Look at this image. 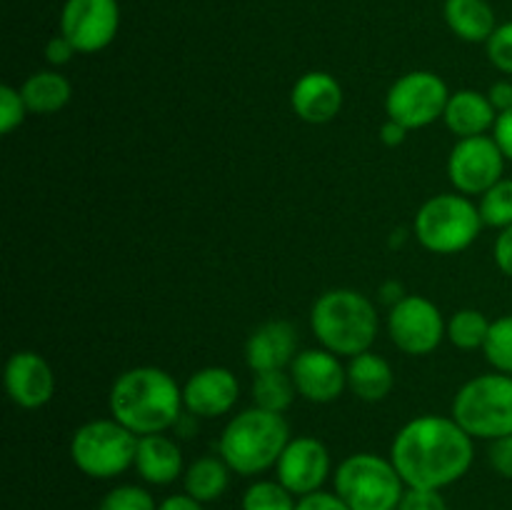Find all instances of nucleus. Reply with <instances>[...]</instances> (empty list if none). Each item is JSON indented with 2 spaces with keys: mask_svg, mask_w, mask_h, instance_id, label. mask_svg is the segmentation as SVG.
Wrapping results in <instances>:
<instances>
[{
  "mask_svg": "<svg viewBox=\"0 0 512 510\" xmlns=\"http://www.w3.org/2000/svg\"><path fill=\"white\" fill-rule=\"evenodd\" d=\"M483 350L485 358L498 373L512 375V315H503V318L490 323V333Z\"/></svg>",
  "mask_w": 512,
  "mask_h": 510,
  "instance_id": "cd10ccee",
  "label": "nucleus"
},
{
  "mask_svg": "<svg viewBox=\"0 0 512 510\" xmlns=\"http://www.w3.org/2000/svg\"><path fill=\"white\" fill-rule=\"evenodd\" d=\"M185 493L193 495L200 503H213L228 490L230 485V468L223 458L205 455L198 458L183 475Z\"/></svg>",
  "mask_w": 512,
  "mask_h": 510,
  "instance_id": "b1692460",
  "label": "nucleus"
},
{
  "mask_svg": "<svg viewBox=\"0 0 512 510\" xmlns=\"http://www.w3.org/2000/svg\"><path fill=\"white\" fill-rule=\"evenodd\" d=\"M290 375L298 393L310 403H333L348 385V368H343L338 355L325 348H310L295 355Z\"/></svg>",
  "mask_w": 512,
  "mask_h": 510,
  "instance_id": "4468645a",
  "label": "nucleus"
},
{
  "mask_svg": "<svg viewBox=\"0 0 512 510\" xmlns=\"http://www.w3.org/2000/svg\"><path fill=\"white\" fill-rule=\"evenodd\" d=\"M443 13L450 30L468 43H488L498 28L488 0H445Z\"/></svg>",
  "mask_w": 512,
  "mask_h": 510,
  "instance_id": "412c9836",
  "label": "nucleus"
},
{
  "mask_svg": "<svg viewBox=\"0 0 512 510\" xmlns=\"http://www.w3.org/2000/svg\"><path fill=\"white\" fill-rule=\"evenodd\" d=\"M120 28L118 0H65L60 13V33L78 53H98L108 48Z\"/></svg>",
  "mask_w": 512,
  "mask_h": 510,
  "instance_id": "f8f14e48",
  "label": "nucleus"
},
{
  "mask_svg": "<svg viewBox=\"0 0 512 510\" xmlns=\"http://www.w3.org/2000/svg\"><path fill=\"white\" fill-rule=\"evenodd\" d=\"M488 58L503 73L512 75V20L495 28L488 40Z\"/></svg>",
  "mask_w": 512,
  "mask_h": 510,
  "instance_id": "2f4dec72",
  "label": "nucleus"
},
{
  "mask_svg": "<svg viewBox=\"0 0 512 510\" xmlns=\"http://www.w3.org/2000/svg\"><path fill=\"white\" fill-rule=\"evenodd\" d=\"M505 155L495 138L478 135L463 138L453 148L448 160L450 183L463 195H483L503 180Z\"/></svg>",
  "mask_w": 512,
  "mask_h": 510,
  "instance_id": "9b49d317",
  "label": "nucleus"
},
{
  "mask_svg": "<svg viewBox=\"0 0 512 510\" xmlns=\"http://www.w3.org/2000/svg\"><path fill=\"white\" fill-rule=\"evenodd\" d=\"M158 510H203V503L195 500L193 495L178 493V495H168V498L158 505Z\"/></svg>",
  "mask_w": 512,
  "mask_h": 510,
  "instance_id": "ea45409f",
  "label": "nucleus"
},
{
  "mask_svg": "<svg viewBox=\"0 0 512 510\" xmlns=\"http://www.w3.org/2000/svg\"><path fill=\"white\" fill-rule=\"evenodd\" d=\"M480 215L485 225L493 228H510L512 225V178L495 183L480 200Z\"/></svg>",
  "mask_w": 512,
  "mask_h": 510,
  "instance_id": "c85d7f7f",
  "label": "nucleus"
},
{
  "mask_svg": "<svg viewBox=\"0 0 512 510\" xmlns=\"http://www.w3.org/2000/svg\"><path fill=\"white\" fill-rule=\"evenodd\" d=\"M488 333H490V320L485 318V313H480V310H473V308L458 310L448 323L450 343L460 350L483 348L485 340H488Z\"/></svg>",
  "mask_w": 512,
  "mask_h": 510,
  "instance_id": "a878e982",
  "label": "nucleus"
},
{
  "mask_svg": "<svg viewBox=\"0 0 512 510\" xmlns=\"http://www.w3.org/2000/svg\"><path fill=\"white\" fill-rule=\"evenodd\" d=\"M138 435L118 420H90L75 430L70 440V458L80 473L108 480L135 465Z\"/></svg>",
  "mask_w": 512,
  "mask_h": 510,
  "instance_id": "0eeeda50",
  "label": "nucleus"
},
{
  "mask_svg": "<svg viewBox=\"0 0 512 510\" xmlns=\"http://www.w3.org/2000/svg\"><path fill=\"white\" fill-rule=\"evenodd\" d=\"M290 103H293L295 115L300 120L323 125L330 123L340 113V108H343V88H340V83L330 73L313 70V73H305L293 85Z\"/></svg>",
  "mask_w": 512,
  "mask_h": 510,
  "instance_id": "f3484780",
  "label": "nucleus"
},
{
  "mask_svg": "<svg viewBox=\"0 0 512 510\" xmlns=\"http://www.w3.org/2000/svg\"><path fill=\"white\" fill-rule=\"evenodd\" d=\"M405 135H408V128H403V125L395 123V120H388V123L380 128V140H383L385 145H390V148L403 143Z\"/></svg>",
  "mask_w": 512,
  "mask_h": 510,
  "instance_id": "a19ab883",
  "label": "nucleus"
},
{
  "mask_svg": "<svg viewBox=\"0 0 512 510\" xmlns=\"http://www.w3.org/2000/svg\"><path fill=\"white\" fill-rule=\"evenodd\" d=\"M278 480L293 495L318 493L330 475V453L318 438L300 435L285 445L278 460Z\"/></svg>",
  "mask_w": 512,
  "mask_h": 510,
  "instance_id": "ddd939ff",
  "label": "nucleus"
},
{
  "mask_svg": "<svg viewBox=\"0 0 512 510\" xmlns=\"http://www.w3.org/2000/svg\"><path fill=\"white\" fill-rule=\"evenodd\" d=\"M488 458L495 473H500L503 478L512 480V435L493 440V445H490L488 450Z\"/></svg>",
  "mask_w": 512,
  "mask_h": 510,
  "instance_id": "72a5a7b5",
  "label": "nucleus"
},
{
  "mask_svg": "<svg viewBox=\"0 0 512 510\" xmlns=\"http://www.w3.org/2000/svg\"><path fill=\"white\" fill-rule=\"evenodd\" d=\"M183 405V390L173 375L150 365L125 370L110 388V413L138 438L178 425Z\"/></svg>",
  "mask_w": 512,
  "mask_h": 510,
  "instance_id": "f03ea898",
  "label": "nucleus"
},
{
  "mask_svg": "<svg viewBox=\"0 0 512 510\" xmlns=\"http://www.w3.org/2000/svg\"><path fill=\"white\" fill-rule=\"evenodd\" d=\"M290 443V428L283 413L250 408L235 415L220 435V458L240 475H258L278 465L285 445Z\"/></svg>",
  "mask_w": 512,
  "mask_h": 510,
  "instance_id": "20e7f679",
  "label": "nucleus"
},
{
  "mask_svg": "<svg viewBox=\"0 0 512 510\" xmlns=\"http://www.w3.org/2000/svg\"><path fill=\"white\" fill-rule=\"evenodd\" d=\"M473 438L455 418L420 415L393 440L390 460L408 488L443 490L473 465Z\"/></svg>",
  "mask_w": 512,
  "mask_h": 510,
  "instance_id": "f257e3e1",
  "label": "nucleus"
},
{
  "mask_svg": "<svg viewBox=\"0 0 512 510\" xmlns=\"http://www.w3.org/2000/svg\"><path fill=\"white\" fill-rule=\"evenodd\" d=\"M75 53H78V50H75V45L70 43L63 33L55 35V38H50L48 45H45V58H48L50 65L70 63V58H73Z\"/></svg>",
  "mask_w": 512,
  "mask_h": 510,
  "instance_id": "c9c22d12",
  "label": "nucleus"
},
{
  "mask_svg": "<svg viewBox=\"0 0 512 510\" xmlns=\"http://www.w3.org/2000/svg\"><path fill=\"white\" fill-rule=\"evenodd\" d=\"M335 493L350 510H398L405 483L393 460L355 453L335 470Z\"/></svg>",
  "mask_w": 512,
  "mask_h": 510,
  "instance_id": "423d86ee",
  "label": "nucleus"
},
{
  "mask_svg": "<svg viewBox=\"0 0 512 510\" xmlns=\"http://www.w3.org/2000/svg\"><path fill=\"white\" fill-rule=\"evenodd\" d=\"M298 355V333L288 320H270L260 325L245 343V360L253 373L283 370Z\"/></svg>",
  "mask_w": 512,
  "mask_h": 510,
  "instance_id": "a211bd4d",
  "label": "nucleus"
},
{
  "mask_svg": "<svg viewBox=\"0 0 512 510\" xmlns=\"http://www.w3.org/2000/svg\"><path fill=\"white\" fill-rule=\"evenodd\" d=\"M348 385L360 400L378 403V400H383L385 395L393 390L395 385L393 368H390V363L385 358L365 350V353L350 358Z\"/></svg>",
  "mask_w": 512,
  "mask_h": 510,
  "instance_id": "4be33fe9",
  "label": "nucleus"
},
{
  "mask_svg": "<svg viewBox=\"0 0 512 510\" xmlns=\"http://www.w3.org/2000/svg\"><path fill=\"white\" fill-rule=\"evenodd\" d=\"M98 510H158L153 495L140 485H118L100 500Z\"/></svg>",
  "mask_w": 512,
  "mask_h": 510,
  "instance_id": "c756f323",
  "label": "nucleus"
},
{
  "mask_svg": "<svg viewBox=\"0 0 512 510\" xmlns=\"http://www.w3.org/2000/svg\"><path fill=\"white\" fill-rule=\"evenodd\" d=\"M453 418L470 438L512 435V375L488 373L468 380L453 400Z\"/></svg>",
  "mask_w": 512,
  "mask_h": 510,
  "instance_id": "39448f33",
  "label": "nucleus"
},
{
  "mask_svg": "<svg viewBox=\"0 0 512 510\" xmlns=\"http://www.w3.org/2000/svg\"><path fill=\"white\" fill-rule=\"evenodd\" d=\"M25 113H28V105H25L23 93L3 85L0 88V133H13L25 120Z\"/></svg>",
  "mask_w": 512,
  "mask_h": 510,
  "instance_id": "7c9ffc66",
  "label": "nucleus"
},
{
  "mask_svg": "<svg viewBox=\"0 0 512 510\" xmlns=\"http://www.w3.org/2000/svg\"><path fill=\"white\" fill-rule=\"evenodd\" d=\"M495 143L503 150L505 160H512V110H505V113L498 115L495 120Z\"/></svg>",
  "mask_w": 512,
  "mask_h": 510,
  "instance_id": "4c0bfd02",
  "label": "nucleus"
},
{
  "mask_svg": "<svg viewBox=\"0 0 512 510\" xmlns=\"http://www.w3.org/2000/svg\"><path fill=\"white\" fill-rule=\"evenodd\" d=\"M295 510H350L348 505L340 500L338 493H325V490H318V493L303 495L295 505Z\"/></svg>",
  "mask_w": 512,
  "mask_h": 510,
  "instance_id": "f704fd0d",
  "label": "nucleus"
},
{
  "mask_svg": "<svg viewBox=\"0 0 512 510\" xmlns=\"http://www.w3.org/2000/svg\"><path fill=\"white\" fill-rule=\"evenodd\" d=\"M388 333L393 343L408 355H428L448 335L443 315L423 295H405L390 308Z\"/></svg>",
  "mask_w": 512,
  "mask_h": 510,
  "instance_id": "9d476101",
  "label": "nucleus"
},
{
  "mask_svg": "<svg viewBox=\"0 0 512 510\" xmlns=\"http://www.w3.org/2000/svg\"><path fill=\"white\" fill-rule=\"evenodd\" d=\"M310 325L325 350L355 358L373 345L378 335V313L358 290L335 288L315 300Z\"/></svg>",
  "mask_w": 512,
  "mask_h": 510,
  "instance_id": "7ed1b4c3",
  "label": "nucleus"
},
{
  "mask_svg": "<svg viewBox=\"0 0 512 510\" xmlns=\"http://www.w3.org/2000/svg\"><path fill=\"white\" fill-rule=\"evenodd\" d=\"M20 93H23L25 105H28V113L50 115L68 105L73 88H70L65 75L55 73V70H40V73H33L25 80Z\"/></svg>",
  "mask_w": 512,
  "mask_h": 510,
  "instance_id": "5701e85b",
  "label": "nucleus"
},
{
  "mask_svg": "<svg viewBox=\"0 0 512 510\" xmlns=\"http://www.w3.org/2000/svg\"><path fill=\"white\" fill-rule=\"evenodd\" d=\"M398 510H448V505H445V498L440 495V490L408 488L403 500H400Z\"/></svg>",
  "mask_w": 512,
  "mask_h": 510,
  "instance_id": "473e14b6",
  "label": "nucleus"
},
{
  "mask_svg": "<svg viewBox=\"0 0 512 510\" xmlns=\"http://www.w3.org/2000/svg\"><path fill=\"white\" fill-rule=\"evenodd\" d=\"M448 100V85L443 83L440 75L430 73V70H413L395 80L393 88L388 90L385 110H388L390 120L400 123L403 128L418 130L443 118Z\"/></svg>",
  "mask_w": 512,
  "mask_h": 510,
  "instance_id": "1a4fd4ad",
  "label": "nucleus"
},
{
  "mask_svg": "<svg viewBox=\"0 0 512 510\" xmlns=\"http://www.w3.org/2000/svg\"><path fill=\"white\" fill-rule=\"evenodd\" d=\"M443 120L460 140L478 138V135H485L488 128H495L498 110L493 108L488 95L478 90H458L450 95Z\"/></svg>",
  "mask_w": 512,
  "mask_h": 510,
  "instance_id": "aec40b11",
  "label": "nucleus"
},
{
  "mask_svg": "<svg viewBox=\"0 0 512 510\" xmlns=\"http://www.w3.org/2000/svg\"><path fill=\"white\" fill-rule=\"evenodd\" d=\"M5 388L10 400L20 408H40L55 393V378L50 365L33 350H20L10 355L5 365Z\"/></svg>",
  "mask_w": 512,
  "mask_h": 510,
  "instance_id": "dca6fc26",
  "label": "nucleus"
},
{
  "mask_svg": "<svg viewBox=\"0 0 512 510\" xmlns=\"http://www.w3.org/2000/svg\"><path fill=\"white\" fill-rule=\"evenodd\" d=\"M295 388L293 375L283 373V370H263L255 373L253 378V400L258 408L270 410V413H285L293 405Z\"/></svg>",
  "mask_w": 512,
  "mask_h": 510,
  "instance_id": "393cba45",
  "label": "nucleus"
},
{
  "mask_svg": "<svg viewBox=\"0 0 512 510\" xmlns=\"http://www.w3.org/2000/svg\"><path fill=\"white\" fill-rule=\"evenodd\" d=\"M495 263L508 278H512V225L503 228V233L495 240Z\"/></svg>",
  "mask_w": 512,
  "mask_h": 510,
  "instance_id": "e433bc0d",
  "label": "nucleus"
},
{
  "mask_svg": "<svg viewBox=\"0 0 512 510\" xmlns=\"http://www.w3.org/2000/svg\"><path fill=\"white\" fill-rule=\"evenodd\" d=\"M480 228V208H475L465 195H435L415 215V235L430 253H460L475 243Z\"/></svg>",
  "mask_w": 512,
  "mask_h": 510,
  "instance_id": "6e6552de",
  "label": "nucleus"
},
{
  "mask_svg": "<svg viewBox=\"0 0 512 510\" xmlns=\"http://www.w3.org/2000/svg\"><path fill=\"white\" fill-rule=\"evenodd\" d=\"M135 470L145 483L170 485L183 475V453L178 443L165 438L163 433L140 435Z\"/></svg>",
  "mask_w": 512,
  "mask_h": 510,
  "instance_id": "6ab92c4d",
  "label": "nucleus"
},
{
  "mask_svg": "<svg viewBox=\"0 0 512 510\" xmlns=\"http://www.w3.org/2000/svg\"><path fill=\"white\" fill-rule=\"evenodd\" d=\"M295 495L280 480H258L243 493V510H295Z\"/></svg>",
  "mask_w": 512,
  "mask_h": 510,
  "instance_id": "bb28decb",
  "label": "nucleus"
},
{
  "mask_svg": "<svg viewBox=\"0 0 512 510\" xmlns=\"http://www.w3.org/2000/svg\"><path fill=\"white\" fill-rule=\"evenodd\" d=\"M488 98L490 103H493V108L500 113H505V110H512V83L510 80H500V83H495L493 88L488 90Z\"/></svg>",
  "mask_w": 512,
  "mask_h": 510,
  "instance_id": "58836bf2",
  "label": "nucleus"
},
{
  "mask_svg": "<svg viewBox=\"0 0 512 510\" xmlns=\"http://www.w3.org/2000/svg\"><path fill=\"white\" fill-rule=\"evenodd\" d=\"M240 385L233 370L203 368L188 378L183 388V403L195 418H220L238 403Z\"/></svg>",
  "mask_w": 512,
  "mask_h": 510,
  "instance_id": "2eb2a0df",
  "label": "nucleus"
}]
</instances>
